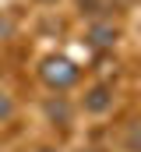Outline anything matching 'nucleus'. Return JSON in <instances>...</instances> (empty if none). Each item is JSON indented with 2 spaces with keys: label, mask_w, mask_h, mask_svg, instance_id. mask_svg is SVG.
Here are the masks:
<instances>
[{
  "label": "nucleus",
  "mask_w": 141,
  "mask_h": 152,
  "mask_svg": "<svg viewBox=\"0 0 141 152\" xmlns=\"http://www.w3.org/2000/svg\"><path fill=\"white\" fill-rule=\"evenodd\" d=\"M42 78H46L53 88H67L70 81L78 78V71H74V64H67V60H60V57H49V60L42 64Z\"/></svg>",
  "instance_id": "nucleus-1"
},
{
  "label": "nucleus",
  "mask_w": 141,
  "mask_h": 152,
  "mask_svg": "<svg viewBox=\"0 0 141 152\" xmlns=\"http://www.w3.org/2000/svg\"><path fill=\"white\" fill-rule=\"evenodd\" d=\"M109 103H113V96H109V88H106V85L92 88V92H88V99H85V106H88L92 113H102V110H109Z\"/></svg>",
  "instance_id": "nucleus-2"
},
{
  "label": "nucleus",
  "mask_w": 141,
  "mask_h": 152,
  "mask_svg": "<svg viewBox=\"0 0 141 152\" xmlns=\"http://www.w3.org/2000/svg\"><path fill=\"white\" fill-rule=\"evenodd\" d=\"M88 39H92V46H109V42L116 39V28H113V25H95V28L88 32Z\"/></svg>",
  "instance_id": "nucleus-3"
},
{
  "label": "nucleus",
  "mask_w": 141,
  "mask_h": 152,
  "mask_svg": "<svg viewBox=\"0 0 141 152\" xmlns=\"http://www.w3.org/2000/svg\"><path fill=\"white\" fill-rule=\"evenodd\" d=\"M49 117H53V120H67V103H64V99H60V103H49Z\"/></svg>",
  "instance_id": "nucleus-4"
},
{
  "label": "nucleus",
  "mask_w": 141,
  "mask_h": 152,
  "mask_svg": "<svg viewBox=\"0 0 141 152\" xmlns=\"http://www.w3.org/2000/svg\"><path fill=\"white\" fill-rule=\"evenodd\" d=\"M81 7H85V11H88V14H95V11H99V7H102V4H99V0H81Z\"/></svg>",
  "instance_id": "nucleus-5"
},
{
  "label": "nucleus",
  "mask_w": 141,
  "mask_h": 152,
  "mask_svg": "<svg viewBox=\"0 0 141 152\" xmlns=\"http://www.w3.org/2000/svg\"><path fill=\"white\" fill-rule=\"evenodd\" d=\"M131 145H134V149H141V127H134V131H131Z\"/></svg>",
  "instance_id": "nucleus-6"
},
{
  "label": "nucleus",
  "mask_w": 141,
  "mask_h": 152,
  "mask_svg": "<svg viewBox=\"0 0 141 152\" xmlns=\"http://www.w3.org/2000/svg\"><path fill=\"white\" fill-rule=\"evenodd\" d=\"M11 113V99H4V96H0V117H7Z\"/></svg>",
  "instance_id": "nucleus-7"
},
{
  "label": "nucleus",
  "mask_w": 141,
  "mask_h": 152,
  "mask_svg": "<svg viewBox=\"0 0 141 152\" xmlns=\"http://www.w3.org/2000/svg\"><path fill=\"white\" fill-rule=\"evenodd\" d=\"M42 4H49V0H42Z\"/></svg>",
  "instance_id": "nucleus-8"
}]
</instances>
